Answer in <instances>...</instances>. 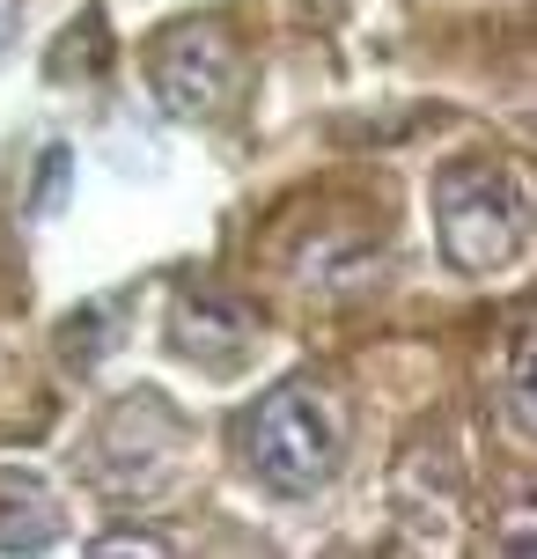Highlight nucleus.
I'll list each match as a JSON object with an SVG mask.
<instances>
[{
  "mask_svg": "<svg viewBox=\"0 0 537 559\" xmlns=\"http://www.w3.org/2000/svg\"><path fill=\"white\" fill-rule=\"evenodd\" d=\"M236 449H243V472H251L265 493L310 501L317 486H332V472H339L346 413L317 376H287V383H273V391L243 413Z\"/></svg>",
  "mask_w": 537,
  "mask_h": 559,
  "instance_id": "obj_1",
  "label": "nucleus"
},
{
  "mask_svg": "<svg viewBox=\"0 0 537 559\" xmlns=\"http://www.w3.org/2000/svg\"><path fill=\"white\" fill-rule=\"evenodd\" d=\"M434 236L456 273H501L530 236V192L486 155L442 163L434 169Z\"/></svg>",
  "mask_w": 537,
  "mask_h": 559,
  "instance_id": "obj_2",
  "label": "nucleus"
},
{
  "mask_svg": "<svg viewBox=\"0 0 537 559\" xmlns=\"http://www.w3.org/2000/svg\"><path fill=\"white\" fill-rule=\"evenodd\" d=\"M147 82L163 96V111L184 118V126H206V118L228 111V96L243 82V52H236V29L222 15H192V23H170L147 52Z\"/></svg>",
  "mask_w": 537,
  "mask_h": 559,
  "instance_id": "obj_3",
  "label": "nucleus"
},
{
  "mask_svg": "<svg viewBox=\"0 0 537 559\" xmlns=\"http://www.w3.org/2000/svg\"><path fill=\"white\" fill-rule=\"evenodd\" d=\"M177 442H184V419L163 391H133L118 397L111 419L96 427V442H88V472L104 478L111 493H147L155 478L170 472Z\"/></svg>",
  "mask_w": 537,
  "mask_h": 559,
  "instance_id": "obj_4",
  "label": "nucleus"
},
{
  "mask_svg": "<svg viewBox=\"0 0 537 559\" xmlns=\"http://www.w3.org/2000/svg\"><path fill=\"white\" fill-rule=\"evenodd\" d=\"M243 338H251V317H243L236 302H222V295L184 287V295L170 302V346L184 354V361L236 368V361H243Z\"/></svg>",
  "mask_w": 537,
  "mask_h": 559,
  "instance_id": "obj_5",
  "label": "nucleus"
},
{
  "mask_svg": "<svg viewBox=\"0 0 537 559\" xmlns=\"http://www.w3.org/2000/svg\"><path fill=\"white\" fill-rule=\"evenodd\" d=\"M104 59H111V45H104V15L88 8L82 23H67V37H59V59H52V74H59V82H67L74 67H82V74H96Z\"/></svg>",
  "mask_w": 537,
  "mask_h": 559,
  "instance_id": "obj_6",
  "label": "nucleus"
},
{
  "mask_svg": "<svg viewBox=\"0 0 537 559\" xmlns=\"http://www.w3.org/2000/svg\"><path fill=\"white\" fill-rule=\"evenodd\" d=\"M67 163H74L67 147H45V177H37V192H29V206H37V214H45V206H59V192H67Z\"/></svg>",
  "mask_w": 537,
  "mask_h": 559,
  "instance_id": "obj_7",
  "label": "nucleus"
},
{
  "mask_svg": "<svg viewBox=\"0 0 537 559\" xmlns=\"http://www.w3.org/2000/svg\"><path fill=\"white\" fill-rule=\"evenodd\" d=\"M96 552H147V559H163V552H170V537H155V531H111V537H96Z\"/></svg>",
  "mask_w": 537,
  "mask_h": 559,
  "instance_id": "obj_8",
  "label": "nucleus"
},
{
  "mask_svg": "<svg viewBox=\"0 0 537 559\" xmlns=\"http://www.w3.org/2000/svg\"><path fill=\"white\" fill-rule=\"evenodd\" d=\"M530 515H537L530 501H515V508H509V531H501V552H515V559L530 552Z\"/></svg>",
  "mask_w": 537,
  "mask_h": 559,
  "instance_id": "obj_9",
  "label": "nucleus"
},
{
  "mask_svg": "<svg viewBox=\"0 0 537 559\" xmlns=\"http://www.w3.org/2000/svg\"><path fill=\"white\" fill-rule=\"evenodd\" d=\"M15 29H23V0H0V59L15 45Z\"/></svg>",
  "mask_w": 537,
  "mask_h": 559,
  "instance_id": "obj_10",
  "label": "nucleus"
}]
</instances>
